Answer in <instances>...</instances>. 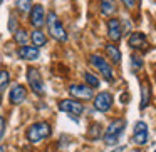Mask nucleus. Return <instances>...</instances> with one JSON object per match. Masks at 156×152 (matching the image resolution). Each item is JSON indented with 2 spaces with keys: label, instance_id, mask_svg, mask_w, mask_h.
Instances as JSON below:
<instances>
[{
  "label": "nucleus",
  "instance_id": "obj_9",
  "mask_svg": "<svg viewBox=\"0 0 156 152\" xmlns=\"http://www.w3.org/2000/svg\"><path fill=\"white\" fill-rule=\"evenodd\" d=\"M148 125L144 122H136L134 124V132H133V142L136 145H143L148 142Z\"/></svg>",
  "mask_w": 156,
  "mask_h": 152
},
{
  "label": "nucleus",
  "instance_id": "obj_16",
  "mask_svg": "<svg viewBox=\"0 0 156 152\" xmlns=\"http://www.w3.org/2000/svg\"><path fill=\"white\" fill-rule=\"evenodd\" d=\"M104 49H106V54H108L109 59H111L112 64H116V65L121 64V52H119V49L116 47L114 44H108Z\"/></svg>",
  "mask_w": 156,
  "mask_h": 152
},
{
  "label": "nucleus",
  "instance_id": "obj_17",
  "mask_svg": "<svg viewBox=\"0 0 156 152\" xmlns=\"http://www.w3.org/2000/svg\"><path fill=\"white\" fill-rule=\"evenodd\" d=\"M116 12V2L114 0H101V14L102 15H112Z\"/></svg>",
  "mask_w": 156,
  "mask_h": 152
},
{
  "label": "nucleus",
  "instance_id": "obj_5",
  "mask_svg": "<svg viewBox=\"0 0 156 152\" xmlns=\"http://www.w3.org/2000/svg\"><path fill=\"white\" fill-rule=\"evenodd\" d=\"M89 62H91V64L94 65V67L98 69L99 72H101L102 77H104L108 82H112V80H114V74H112L111 65H109L108 62H106L104 59L101 57V55H98V54H91V55H89Z\"/></svg>",
  "mask_w": 156,
  "mask_h": 152
},
{
  "label": "nucleus",
  "instance_id": "obj_19",
  "mask_svg": "<svg viewBox=\"0 0 156 152\" xmlns=\"http://www.w3.org/2000/svg\"><path fill=\"white\" fill-rule=\"evenodd\" d=\"M15 7H17L19 12H22V14H27V12L32 10L34 4H32V0H15Z\"/></svg>",
  "mask_w": 156,
  "mask_h": 152
},
{
  "label": "nucleus",
  "instance_id": "obj_1",
  "mask_svg": "<svg viewBox=\"0 0 156 152\" xmlns=\"http://www.w3.org/2000/svg\"><path fill=\"white\" fill-rule=\"evenodd\" d=\"M51 134H52V129L47 122H35V124H32L30 127L27 129L25 137H27V140L30 142V144H39V142H42L44 139H47Z\"/></svg>",
  "mask_w": 156,
  "mask_h": 152
},
{
  "label": "nucleus",
  "instance_id": "obj_29",
  "mask_svg": "<svg viewBox=\"0 0 156 152\" xmlns=\"http://www.w3.org/2000/svg\"><path fill=\"white\" fill-rule=\"evenodd\" d=\"M154 152H156V150H154Z\"/></svg>",
  "mask_w": 156,
  "mask_h": 152
},
{
  "label": "nucleus",
  "instance_id": "obj_3",
  "mask_svg": "<svg viewBox=\"0 0 156 152\" xmlns=\"http://www.w3.org/2000/svg\"><path fill=\"white\" fill-rule=\"evenodd\" d=\"M45 24H47L49 34H51L52 39H55L57 42H67V32L62 27V24H61V20H59L55 12H49Z\"/></svg>",
  "mask_w": 156,
  "mask_h": 152
},
{
  "label": "nucleus",
  "instance_id": "obj_4",
  "mask_svg": "<svg viewBox=\"0 0 156 152\" xmlns=\"http://www.w3.org/2000/svg\"><path fill=\"white\" fill-rule=\"evenodd\" d=\"M27 82L30 85L32 92L35 95H44L45 94V87H44V80H42L41 72L35 67H29L27 69Z\"/></svg>",
  "mask_w": 156,
  "mask_h": 152
},
{
  "label": "nucleus",
  "instance_id": "obj_8",
  "mask_svg": "<svg viewBox=\"0 0 156 152\" xmlns=\"http://www.w3.org/2000/svg\"><path fill=\"white\" fill-rule=\"evenodd\" d=\"M69 94L76 99H81V100H89V99H92V87L91 85L74 84L69 87Z\"/></svg>",
  "mask_w": 156,
  "mask_h": 152
},
{
  "label": "nucleus",
  "instance_id": "obj_25",
  "mask_svg": "<svg viewBox=\"0 0 156 152\" xmlns=\"http://www.w3.org/2000/svg\"><path fill=\"white\" fill-rule=\"evenodd\" d=\"M4 134H5V119L0 115V142L4 139Z\"/></svg>",
  "mask_w": 156,
  "mask_h": 152
},
{
  "label": "nucleus",
  "instance_id": "obj_12",
  "mask_svg": "<svg viewBox=\"0 0 156 152\" xmlns=\"http://www.w3.org/2000/svg\"><path fill=\"white\" fill-rule=\"evenodd\" d=\"M129 47H133L134 50H143V49L148 47V39H146V34L143 32H133L128 39Z\"/></svg>",
  "mask_w": 156,
  "mask_h": 152
},
{
  "label": "nucleus",
  "instance_id": "obj_20",
  "mask_svg": "<svg viewBox=\"0 0 156 152\" xmlns=\"http://www.w3.org/2000/svg\"><path fill=\"white\" fill-rule=\"evenodd\" d=\"M14 39H15V42H17V44L25 45V44H27V40L30 39V35H29L24 29H17V30L14 32Z\"/></svg>",
  "mask_w": 156,
  "mask_h": 152
},
{
  "label": "nucleus",
  "instance_id": "obj_11",
  "mask_svg": "<svg viewBox=\"0 0 156 152\" xmlns=\"http://www.w3.org/2000/svg\"><path fill=\"white\" fill-rule=\"evenodd\" d=\"M122 25H121V20L118 19H109L108 22V37L111 39L112 42H119L122 37Z\"/></svg>",
  "mask_w": 156,
  "mask_h": 152
},
{
  "label": "nucleus",
  "instance_id": "obj_24",
  "mask_svg": "<svg viewBox=\"0 0 156 152\" xmlns=\"http://www.w3.org/2000/svg\"><path fill=\"white\" fill-rule=\"evenodd\" d=\"M84 80L87 82V85H91L92 89L99 87V79L94 77L92 74H89V72H86V74H84Z\"/></svg>",
  "mask_w": 156,
  "mask_h": 152
},
{
  "label": "nucleus",
  "instance_id": "obj_2",
  "mask_svg": "<svg viewBox=\"0 0 156 152\" xmlns=\"http://www.w3.org/2000/svg\"><path fill=\"white\" fill-rule=\"evenodd\" d=\"M124 127H126V120H124V119H116V120H112L111 124L106 127L104 135H102L104 144L106 145H114L116 142L119 140L121 134L124 132Z\"/></svg>",
  "mask_w": 156,
  "mask_h": 152
},
{
  "label": "nucleus",
  "instance_id": "obj_7",
  "mask_svg": "<svg viewBox=\"0 0 156 152\" xmlns=\"http://www.w3.org/2000/svg\"><path fill=\"white\" fill-rule=\"evenodd\" d=\"M59 110L67 112V114H74V115H81L84 112V105L79 100H74V99H64L57 104Z\"/></svg>",
  "mask_w": 156,
  "mask_h": 152
},
{
  "label": "nucleus",
  "instance_id": "obj_22",
  "mask_svg": "<svg viewBox=\"0 0 156 152\" xmlns=\"http://www.w3.org/2000/svg\"><path fill=\"white\" fill-rule=\"evenodd\" d=\"M87 135H89V139H92V140H98L99 137H102V127L99 124H92L91 127H89V130H87Z\"/></svg>",
  "mask_w": 156,
  "mask_h": 152
},
{
  "label": "nucleus",
  "instance_id": "obj_14",
  "mask_svg": "<svg viewBox=\"0 0 156 152\" xmlns=\"http://www.w3.org/2000/svg\"><path fill=\"white\" fill-rule=\"evenodd\" d=\"M17 54L22 60H35L39 57V47H35V45L34 47L32 45H22Z\"/></svg>",
  "mask_w": 156,
  "mask_h": 152
},
{
  "label": "nucleus",
  "instance_id": "obj_27",
  "mask_svg": "<svg viewBox=\"0 0 156 152\" xmlns=\"http://www.w3.org/2000/svg\"><path fill=\"white\" fill-rule=\"evenodd\" d=\"M0 152H5V147H0Z\"/></svg>",
  "mask_w": 156,
  "mask_h": 152
},
{
  "label": "nucleus",
  "instance_id": "obj_15",
  "mask_svg": "<svg viewBox=\"0 0 156 152\" xmlns=\"http://www.w3.org/2000/svg\"><path fill=\"white\" fill-rule=\"evenodd\" d=\"M149 100H151V87H149L148 80H144L141 84V104H139V109H146L149 105Z\"/></svg>",
  "mask_w": 156,
  "mask_h": 152
},
{
  "label": "nucleus",
  "instance_id": "obj_23",
  "mask_svg": "<svg viewBox=\"0 0 156 152\" xmlns=\"http://www.w3.org/2000/svg\"><path fill=\"white\" fill-rule=\"evenodd\" d=\"M131 65H133V72H139L143 69V57L138 54H134L131 57Z\"/></svg>",
  "mask_w": 156,
  "mask_h": 152
},
{
  "label": "nucleus",
  "instance_id": "obj_28",
  "mask_svg": "<svg viewBox=\"0 0 156 152\" xmlns=\"http://www.w3.org/2000/svg\"><path fill=\"white\" fill-rule=\"evenodd\" d=\"M2 2H4V0H0V4H2Z\"/></svg>",
  "mask_w": 156,
  "mask_h": 152
},
{
  "label": "nucleus",
  "instance_id": "obj_13",
  "mask_svg": "<svg viewBox=\"0 0 156 152\" xmlns=\"http://www.w3.org/2000/svg\"><path fill=\"white\" fill-rule=\"evenodd\" d=\"M25 99H27V89H25L24 85L17 84V85H14V87L10 89V102L14 105L22 104Z\"/></svg>",
  "mask_w": 156,
  "mask_h": 152
},
{
  "label": "nucleus",
  "instance_id": "obj_26",
  "mask_svg": "<svg viewBox=\"0 0 156 152\" xmlns=\"http://www.w3.org/2000/svg\"><path fill=\"white\" fill-rule=\"evenodd\" d=\"M122 4H124V7L126 8H133L136 5V0H121Z\"/></svg>",
  "mask_w": 156,
  "mask_h": 152
},
{
  "label": "nucleus",
  "instance_id": "obj_21",
  "mask_svg": "<svg viewBox=\"0 0 156 152\" xmlns=\"http://www.w3.org/2000/svg\"><path fill=\"white\" fill-rule=\"evenodd\" d=\"M9 84H10V74L7 70H0V95L5 92Z\"/></svg>",
  "mask_w": 156,
  "mask_h": 152
},
{
  "label": "nucleus",
  "instance_id": "obj_18",
  "mask_svg": "<svg viewBox=\"0 0 156 152\" xmlns=\"http://www.w3.org/2000/svg\"><path fill=\"white\" fill-rule=\"evenodd\" d=\"M30 39H32V44H34L35 47H44V45L47 44V37H45V34H42L39 29L32 32Z\"/></svg>",
  "mask_w": 156,
  "mask_h": 152
},
{
  "label": "nucleus",
  "instance_id": "obj_10",
  "mask_svg": "<svg viewBox=\"0 0 156 152\" xmlns=\"http://www.w3.org/2000/svg\"><path fill=\"white\" fill-rule=\"evenodd\" d=\"M47 17H45V10L42 5H34L30 10V25L35 29H41L45 24Z\"/></svg>",
  "mask_w": 156,
  "mask_h": 152
},
{
  "label": "nucleus",
  "instance_id": "obj_6",
  "mask_svg": "<svg viewBox=\"0 0 156 152\" xmlns=\"http://www.w3.org/2000/svg\"><path fill=\"white\" fill-rule=\"evenodd\" d=\"M112 102H114V97H112V94H109V92H101V94H98L94 97V100H92V104H94V109L99 112H108L109 109L112 107Z\"/></svg>",
  "mask_w": 156,
  "mask_h": 152
}]
</instances>
